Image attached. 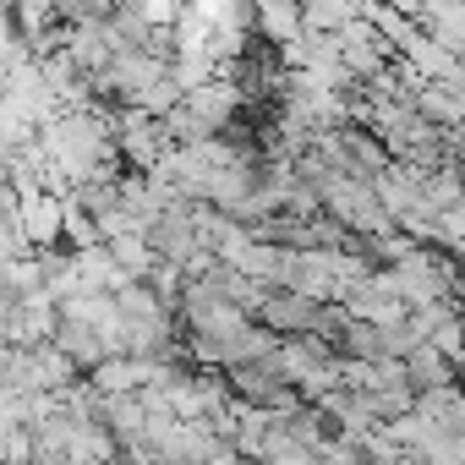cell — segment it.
Returning a JSON list of instances; mask_svg holds the SVG:
<instances>
[{
    "instance_id": "cell-1",
    "label": "cell",
    "mask_w": 465,
    "mask_h": 465,
    "mask_svg": "<svg viewBox=\"0 0 465 465\" xmlns=\"http://www.w3.org/2000/svg\"><path fill=\"white\" fill-rule=\"evenodd\" d=\"M17 224H23V236H28L34 252L61 247V192H45V186L17 192Z\"/></svg>"
}]
</instances>
